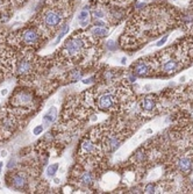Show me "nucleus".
<instances>
[{
  "label": "nucleus",
  "mask_w": 193,
  "mask_h": 194,
  "mask_svg": "<svg viewBox=\"0 0 193 194\" xmlns=\"http://www.w3.org/2000/svg\"><path fill=\"white\" fill-rule=\"evenodd\" d=\"M130 71L133 74H135L136 77H149L153 74V65L149 57L146 58H141L139 61H136L133 65Z\"/></svg>",
  "instance_id": "nucleus-7"
},
{
  "label": "nucleus",
  "mask_w": 193,
  "mask_h": 194,
  "mask_svg": "<svg viewBox=\"0 0 193 194\" xmlns=\"http://www.w3.org/2000/svg\"><path fill=\"white\" fill-rule=\"evenodd\" d=\"M56 117H57V108L56 107H51L47 112V114L43 116V126L44 127H49L50 124H53L55 122Z\"/></svg>",
  "instance_id": "nucleus-12"
},
{
  "label": "nucleus",
  "mask_w": 193,
  "mask_h": 194,
  "mask_svg": "<svg viewBox=\"0 0 193 194\" xmlns=\"http://www.w3.org/2000/svg\"><path fill=\"white\" fill-rule=\"evenodd\" d=\"M0 157H1V155H0Z\"/></svg>",
  "instance_id": "nucleus-34"
},
{
  "label": "nucleus",
  "mask_w": 193,
  "mask_h": 194,
  "mask_svg": "<svg viewBox=\"0 0 193 194\" xmlns=\"http://www.w3.org/2000/svg\"><path fill=\"white\" fill-rule=\"evenodd\" d=\"M106 45L109 50H114V49H115V43H114V41H108L106 43Z\"/></svg>",
  "instance_id": "nucleus-26"
},
{
  "label": "nucleus",
  "mask_w": 193,
  "mask_h": 194,
  "mask_svg": "<svg viewBox=\"0 0 193 194\" xmlns=\"http://www.w3.org/2000/svg\"><path fill=\"white\" fill-rule=\"evenodd\" d=\"M77 19H78L79 22L85 21V20H90V12H88V11H85V9H83V11L79 13V15L77 16Z\"/></svg>",
  "instance_id": "nucleus-18"
},
{
  "label": "nucleus",
  "mask_w": 193,
  "mask_h": 194,
  "mask_svg": "<svg viewBox=\"0 0 193 194\" xmlns=\"http://www.w3.org/2000/svg\"><path fill=\"white\" fill-rule=\"evenodd\" d=\"M5 180H6L7 186L13 188L15 191H27L29 187V182H28V177L26 172L22 171H9L5 175Z\"/></svg>",
  "instance_id": "nucleus-6"
},
{
  "label": "nucleus",
  "mask_w": 193,
  "mask_h": 194,
  "mask_svg": "<svg viewBox=\"0 0 193 194\" xmlns=\"http://www.w3.org/2000/svg\"><path fill=\"white\" fill-rule=\"evenodd\" d=\"M15 166H16V161H15V158H11L9 162H8V164H7V168H8V170H13V168H15Z\"/></svg>",
  "instance_id": "nucleus-23"
},
{
  "label": "nucleus",
  "mask_w": 193,
  "mask_h": 194,
  "mask_svg": "<svg viewBox=\"0 0 193 194\" xmlns=\"http://www.w3.org/2000/svg\"><path fill=\"white\" fill-rule=\"evenodd\" d=\"M43 130H44V126H43V124H39V126H36L33 129V134L35 136L41 135V134L43 133Z\"/></svg>",
  "instance_id": "nucleus-21"
},
{
  "label": "nucleus",
  "mask_w": 193,
  "mask_h": 194,
  "mask_svg": "<svg viewBox=\"0 0 193 194\" xmlns=\"http://www.w3.org/2000/svg\"><path fill=\"white\" fill-rule=\"evenodd\" d=\"M6 36L2 32H0V52L2 51L5 48H6Z\"/></svg>",
  "instance_id": "nucleus-20"
},
{
  "label": "nucleus",
  "mask_w": 193,
  "mask_h": 194,
  "mask_svg": "<svg viewBox=\"0 0 193 194\" xmlns=\"http://www.w3.org/2000/svg\"><path fill=\"white\" fill-rule=\"evenodd\" d=\"M174 166L181 175H190L193 170V155L186 154V155H180L176 157Z\"/></svg>",
  "instance_id": "nucleus-8"
},
{
  "label": "nucleus",
  "mask_w": 193,
  "mask_h": 194,
  "mask_svg": "<svg viewBox=\"0 0 193 194\" xmlns=\"http://www.w3.org/2000/svg\"><path fill=\"white\" fill-rule=\"evenodd\" d=\"M58 168H60V164H57V163H53V164H50L49 166L47 168V175L48 177H55V175L57 173V171H58Z\"/></svg>",
  "instance_id": "nucleus-15"
},
{
  "label": "nucleus",
  "mask_w": 193,
  "mask_h": 194,
  "mask_svg": "<svg viewBox=\"0 0 193 194\" xmlns=\"http://www.w3.org/2000/svg\"><path fill=\"white\" fill-rule=\"evenodd\" d=\"M91 34L94 37H105L108 35V30L105 27H93L91 29Z\"/></svg>",
  "instance_id": "nucleus-13"
},
{
  "label": "nucleus",
  "mask_w": 193,
  "mask_h": 194,
  "mask_svg": "<svg viewBox=\"0 0 193 194\" xmlns=\"http://www.w3.org/2000/svg\"><path fill=\"white\" fill-rule=\"evenodd\" d=\"M108 1H112V2H118V4H120V2H125L127 0H108Z\"/></svg>",
  "instance_id": "nucleus-28"
},
{
  "label": "nucleus",
  "mask_w": 193,
  "mask_h": 194,
  "mask_svg": "<svg viewBox=\"0 0 193 194\" xmlns=\"http://www.w3.org/2000/svg\"><path fill=\"white\" fill-rule=\"evenodd\" d=\"M53 182H55V184H60V180L58 179V178H53Z\"/></svg>",
  "instance_id": "nucleus-31"
},
{
  "label": "nucleus",
  "mask_w": 193,
  "mask_h": 194,
  "mask_svg": "<svg viewBox=\"0 0 193 194\" xmlns=\"http://www.w3.org/2000/svg\"><path fill=\"white\" fill-rule=\"evenodd\" d=\"M88 22H90V20H85V21H81V22H79L80 26L81 27H86L87 25H88Z\"/></svg>",
  "instance_id": "nucleus-27"
},
{
  "label": "nucleus",
  "mask_w": 193,
  "mask_h": 194,
  "mask_svg": "<svg viewBox=\"0 0 193 194\" xmlns=\"http://www.w3.org/2000/svg\"><path fill=\"white\" fill-rule=\"evenodd\" d=\"M167 39H169V37H167V35L163 36V37H162V39H160V41H158V42L156 43V45H157V47H162V45L164 44V43H165V42L167 41Z\"/></svg>",
  "instance_id": "nucleus-25"
},
{
  "label": "nucleus",
  "mask_w": 193,
  "mask_h": 194,
  "mask_svg": "<svg viewBox=\"0 0 193 194\" xmlns=\"http://www.w3.org/2000/svg\"><path fill=\"white\" fill-rule=\"evenodd\" d=\"M69 30H70V27H69V25L67 23V25L64 26V28H63V29H62V30L60 32V35L57 36V39H56V42H55V44H58L60 40L63 39V37H64V36L67 35V33H69Z\"/></svg>",
  "instance_id": "nucleus-17"
},
{
  "label": "nucleus",
  "mask_w": 193,
  "mask_h": 194,
  "mask_svg": "<svg viewBox=\"0 0 193 194\" xmlns=\"http://www.w3.org/2000/svg\"><path fill=\"white\" fill-rule=\"evenodd\" d=\"M6 73H7V72H6V70H5V68H4V66H2V64L0 63V83H1V81L5 79V77H6Z\"/></svg>",
  "instance_id": "nucleus-22"
},
{
  "label": "nucleus",
  "mask_w": 193,
  "mask_h": 194,
  "mask_svg": "<svg viewBox=\"0 0 193 194\" xmlns=\"http://www.w3.org/2000/svg\"><path fill=\"white\" fill-rule=\"evenodd\" d=\"M7 92H8V91H7V88H4V90H1V95H6Z\"/></svg>",
  "instance_id": "nucleus-30"
},
{
  "label": "nucleus",
  "mask_w": 193,
  "mask_h": 194,
  "mask_svg": "<svg viewBox=\"0 0 193 194\" xmlns=\"http://www.w3.org/2000/svg\"><path fill=\"white\" fill-rule=\"evenodd\" d=\"M157 188H156V185L153 182H149L146 184V187H144V193H156Z\"/></svg>",
  "instance_id": "nucleus-19"
},
{
  "label": "nucleus",
  "mask_w": 193,
  "mask_h": 194,
  "mask_svg": "<svg viewBox=\"0 0 193 194\" xmlns=\"http://www.w3.org/2000/svg\"><path fill=\"white\" fill-rule=\"evenodd\" d=\"M0 155H1V157H6V156H7V151H6V150H2V151L0 152Z\"/></svg>",
  "instance_id": "nucleus-29"
},
{
  "label": "nucleus",
  "mask_w": 193,
  "mask_h": 194,
  "mask_svg": "<svg viewBox=\"0 0 193 194\" xmlns=\"http://www.w3.org/2000/svg\"><path fill=\"white\" fill-rule=\"evenodd\" d=\"M126 62H127V58H126V57H125V58L121 59V63H122V64H126Z\"/></svg>",
  "instance_id": "nucleus-32"
},
{
  "label": "nucleus",
  "mask_w": 193,
  "mask_h": 194,
  "mask_svg": "<svg viewBox=\"0 0 193 194\" xmlns=\"http://www.w3.org/2000/svg\"><path fill=\"white\" fill-rule=\"evenodd\" d=\"M37 98L35 95V92L30 88H19L14 92L9 98V106L12 113H14L18 117L26 116L27 114H30L33 108L36 107Z\"/></svg>",
  "instance_id": "nucleus-4"
},
{
  "label": "nucleus",
  "mask_w": 193,
  "mask_h": 194,
  "mask_svg": "<svg viewBox=\"0 0 193 194\" xmlns=\"http://www.w3.org/2000/svg\"><path fill=\"white\" fill-rule=\"evenodd\" d=\"M71 12V0H44L43 6L32 20V26L40 32L44 40L53 39L67 25Z\"/></svg>",
  "instance_id": "nucleus-1"
},
{
  "label": "nucleus",
  "mask_w": 193,
  "mask_h": 194,
  "mask_svg": "<svg viewBox=\"0 0 193 194\" xmlns=\"http://www.w3.org/2000/svg\"><path fill=\"white\" fill-rule=\"evenodd\" d=\"M83 78V71L81 70H72V71H70L69 73V76H67V79H69V81L70 83H74V81H78Z\"/></svg>",
  "instance_id": "nucleus-14"
},
{
  "label": "nucleus",
  "mask_w": 193,
  "mask_h": 194,
  "mask_svg": "<svg viewBox=\"0 0 193 194\" xmlns=\"http://www.w3.org/2000/svg\"><path fill=\"white\" fill-rule=\"evenodd\" d=\"M93 26L94 27H105V26H106V22L101 21L100 19H95L93 21Z\"/></svg>",
  "instance_id": "nucleus-24"
},
{
  "label": "nucleus",
  "mask_w": 193,
  "mask_h": 194,
  "mask_svg": "<svg viewBox=\"0 0 193 194\" xmlns=\"http://www.w3.org/2000/svg\"><path fill=\"white\" fill-rule=\"evenodd\" d=\"M2 166H4V163L0 162V171H1V168H2Z\"/></svg>",
  "instance_id": "nucleus-33"
},
{
  "label": "nucleus",
  "mask_w": 193,
  "mask_h": 194,
  "mask_svg": "<svg viewBox=\"0 0 193 194\" xmlns=\"http://www.w3.org/2000/svg\"><path fill=\"white\" fill-rule=\"evenodd\" d=\"M97 151V144L91 138H84L80 143L79 155L80 156H88L92 155Z\"/></svg>",
  "instance_id": "nucleus-10"
},
{
  "label": "nucleus",
  "mask_w": 193,
  "mask_h": 194,
  "mask_svg": "<svg viewBox=\"0 0 193 194\" xmlns=\"http://www.w3.org/2000/svg\"><path fill=\"white\" fill-rule=\"evenodd\" d=\"M74 177H76V179L79 181L81 185H84V186H91L94 182L93 175H92L91 172H88V171H81L79 173L74 175Z\"/></svg>",
  "instance_id": "nucleus-11"
},
{
  "label": "nucleus",
  "mask_w": 193,
  "mask_h": 194,
  "mask_svg": "<svg viewBox=\"0 0 193 194\" xmlns=\"http://www.w3.org/2000/svg\"><path fill=\"white\" fill-rule=\"evenodd\" d=\"M158 106V99L156 95H146L144 97L140 102V108L142 112L146 114H151L157 109Z\"/></svg>",
  "instance_id": "nucleus-9"
},
{
  "label": "nucleus",
  "mask_w": 193,
  "mask_h": 194,
  "mask_svg": "<svg viewBox=\"0 0 193 194\" xmlns=\"http://www.w3.org/2000/svg\"><path fill=\"white\" fill-rule=\"evenodd\" d=\"M44 39L34 26H27L7 36V42L18 50H36L42 44Z\"/></svg>",
  "instance_id": "nucleus-3"
},
{
  "label": "nucleus",
  "mask_w": 193,
  "mask_h": 194,
  "mask_svg": "<svg viewBox=\"0 0 193 194\" xmlns=\"http://www.w3.org/2000/svg\"><path fill=\"white\" fill-rule=\"evenodd\" d=\"M92 16H94L95 19H102V18H105L106 16V12L102 9V8H95V9H93L92 11Z\"/></svg>",
  "instance_id": "nucleus-16"
},
{
  "label": "nucleus",
  "mask_w": 193,
  "mask_h": 194,
  "mask_svg": "<svg viewBox=\"0 0 193 194\" xmlns=\"http://www.w3.org/2000/svg\"><path fill=\"white\" fill-rule=\"evenodd\" d=\"M90 36L87 33L76 32L72 36L65 40V42L57 51V57L60 62L65 63H77L78 61L84 58L87 54V49L92 45Z\"/></svg>",
  "instance_id": "nucleus-2"
},
{
  "label": "nucleus",
  "mask_w": 193,
  "mask_h": 194,
  "mask_svg": "<svg viewBox=\"0 0 193 194\" xmlns=\"http://www.w3.org/2000/svg\"><path fill=\"white\" fill-rule=\"evenodd\" d=\"M97 108L104 112H114L119 108V95L115 94V91L109 90L100 93L95 99Z\"/></svg>",
  "instance_id": "nucleus-5"
}]
</instances>
